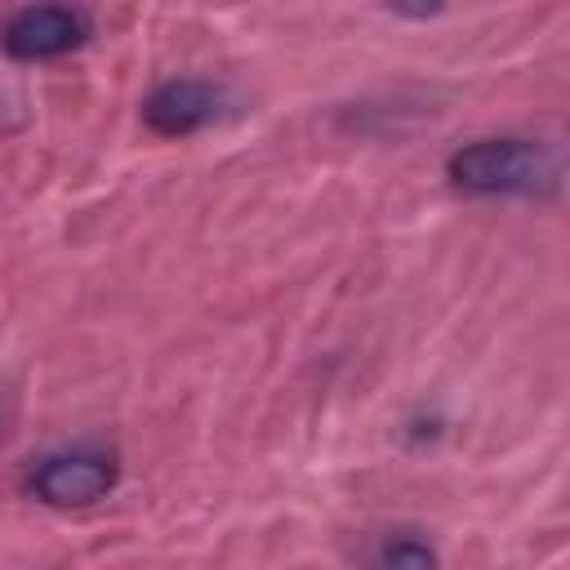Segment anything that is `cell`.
<instances>
[{
    "label": "cell",
    "instance_id": "obj_1",
    "mask_svg": "<svg viewBox=\"0 0 570 570\" xmlns=\"http://www.w3.org/2000/svg\"><path fill=\"white\" fill-rule=\"evenodd\" d=\"M454 187L472 196H548L561 178V160L534 138H481L450 156Z\"/></svg>",
    "mask_w": 570,
    "mask_h": 570
},
{
    "label": "cell",
    "instance_id": "obj_2",
    "mask_svg": "<svg viewBox=\"0 0 570 570\" xmlns=\"http://www.w3.org/2000/svg\"><path fill=\"white\" fill-rule=\"evenodd\" d=\"M85 40H89V13L71 9V4H27L0 31L4 53L18 62L62 58V53L80 49Z\"/></svg>",
    "mask_w": 570,
    "mask_h": 570
},
{
    "label": "cell",
    "instance_id": "obj_3",
    "mask_svg": "<svg viewBox=\"0 0 570 570\" xmlns=\"http://www.w3.org/2000/svg\"><path fill=\"white\" fill-rule=\"evenodd\" d=\"M116 485V459L102 450H67L36 463L27 490L49 508H85L98 503Z\"/></svg>",
    "mask_w": 570,
    "mask_h": 570
},
{
    "label": "cell",
    "instance_id": "obj_4",
    "mask_svg": "<svg viewBox=\"0 0 570 570\" xmlns=\"http://www.w3.org/2000/svg\"><path fill=\"white\" fill-rule=\"evenodd\" d=\"M218 102L223 94L209 85V80H196V76H178V80H165L147 94L142 102V120L147 129H156L160 138H187L196 129H205L214 116H218Z\"/></svg>",
    "mask_w": 570,
    "mask_h": 570
},
{
    "label": "cell",
    "instance_id": "obj_5",
    "mask_svg": "<svg viewBox=\"0 0 570 570\" xmlns=\"http://www.w3.org/2000/svg\"><path fill=\"white\" fill-rule=\"evenodd\" d=\"M374 570H436V552L423 539H392L383 543Z\"/></svg>",
    "mask_w": 570,
    "mask_h": 570
}]
</instances>
